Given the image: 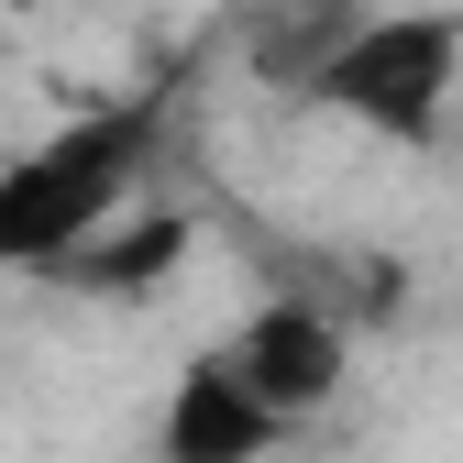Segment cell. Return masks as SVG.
Returning a JSON list of instances; mask_svg holds the SVG:
<instances>
[{
    "label": "cell",
    "mask_w": 463,
    "mask_h": 463,
    "mask_svg": "<svg viewBox=\"0 0 463 463\" xmlns=\"http://www.w3.org/2000/svg\"><path fill=\"white\" fill-rule=\"evenodd\" d=\"M155 144H165V99H110V110L55 122L44 144H23L0 165V276H44L110 210H133Z\"/></svg>",
    "instance_id": "1"
},
{
    "label": "cell",
    "mask_w": 463,
    "mask_h": 463,
    "mask_svg": "<svg viewBox=\"0 0 463 463\" xmlns=\"http://www.w3.org/2000/svg\"><path fill=\"white\" fill-rule=\"evenodd\" d=\"M452 89H463V12H364L309 67V110L375 144H430Z\"/></svg>",
    "instance_id": "2"
},
{
    "label": "cell",
    "mask_w": 463,
    "mask_h": 463,
    "mask_svg": "<svg viewBox=\"0 0 463 463\" xmlns=\"http://www.w3.org/2000/svg\"><path fill=\"white\" fill-rule=\"evenodd\" d=\"M232 375H243L254 397H265V409L287 420V430H298L309 409H331V397H342V364H354V331H342L320 298H265L243 331H232V354H221Z\"/></svg>",
    "instance_id": "3"
},
{
    "label": "cell",
    "mask_w": 463,
    "mask_h": 463,
    "mask_svg": "<svg viewBox=\"0 0 463 463\" xmlns=\"http://www.w3.org/2000/svg\"><path fill=\"white\" fill-rule=\"evenodd\" d=\"M276 441H287V420L221 354H199L177 386H165V409H155V463H265Z\"/></svg>",
    "instance_id": "4"
},
{
    "label": "cell",
    "mask_w": 463,
    "mask_h": 463,
    "mask_svg": "<svg viewBox=\"0 0 463 463\" xmlns=\"http://www.w3.org/2000/svg\"><path fill=\"white\" fill-rule=\"evenodd\" d=\"M188 243H199L188 210H110L89 243H67L44 276L78 287V298H144V287H165V276L188 265Z\"/></svg>",
    "instance_id": "5"
}]
</instances>
